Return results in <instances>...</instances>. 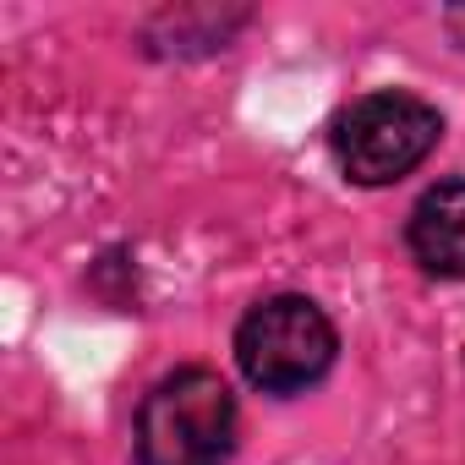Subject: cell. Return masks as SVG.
<instances>
[{
  "label": "cell",
  "mask_w": 465,
  "mask_h": 465,
  "mask_svg": "<svg viewBox=\"0 0 465 465\" xmlns=\"http://www.w3.org/2000/svg\"><path fill=\"white\" fill-rule=\"evenodd\" d=\"M242 411L213 367H175L137 405V465H230Z\"/></svg>",
  "instance_id": "cell-1"
},
{
  "label": "cell",
  "mask_w": 465,
  "mask_h": 465,
  "mask_svg": "<svg viewBox=\"0 0 465 465\" xmlns=\"http://www.w3.org/2000/svg\"><path fill=\"white\" fill-rule=\"evenodd\" d=\"M340 334L307 296H269L236 323V361L263 394H302L334 367Z\"/></svg>",
  "instance_id": "cell-3"
},
{
  "label": "cell",
  "mask_w": 465,
  "mask_h": 465,
  "mask_svg": "<svg viewBox=\"0 0 465 465\" xmlns=\"http://www.w3.org/2000/svg\"><path fill=\"white\" fill-rule=\"evenodd\" d=\"M438 137H443L438 104H427L416 94H400V88L356 99L351 110L334 115V132H329L334 159H340V170L356 186H394V181H405L416 164H427Z\"/></svg>",
  "instance_id": "cell-2"
},
{
  "label": "cell",
  "mask_w": 465,
  "mask_h": 465,
  "mask_svg": "<svg viewBox=\"0 0 465 465\" xmlns=\"http://www.w3.org/2000/svg\"><path fill=\"white\" fill-rule=\"evenodd\" d=\"M405 242L432 280H465V181H438L416 197Z\"/></svg>",
  "instance_id": "cell-4"
},
{
  "label": "cell",
  "mask_w": 465,
  "mask_h": 465,
  "mask_svg": "<svg viewBox=\"0 0 465 465\" xmlns=\"http://www.w3.org/2000/svg\"><path fill=\"white\" fill-rule=\"evenodd\" d=\"M443 28H449V34H454V45L465 50V6H449V12H443Z\"/></svg>",
  "instance_id": "cell-5"
}]
</instances>
